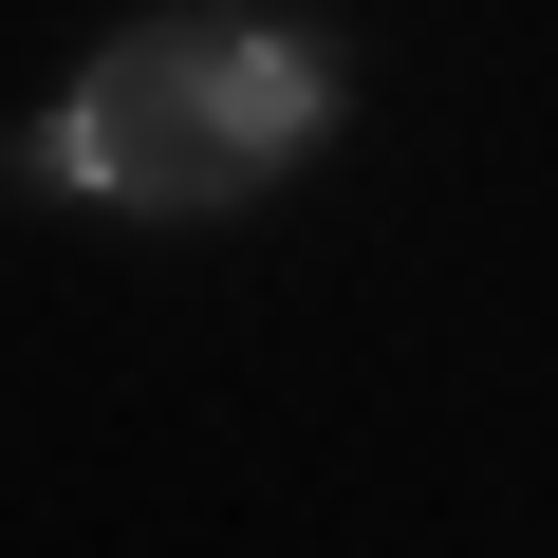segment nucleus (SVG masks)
<instances>
[{
	"mask_svg": "<svg viewBox=\"0 0 558 558\" xmlns=\"http://www.w3.org/2000/svg\"><path fill=\"white\" fill-rule=\"evenodd\" d=\"M317 131H336V38L242 20V0H168V20H131L57 94V131H20V168L38 186H94L131 223H223V205H260L279 168H299Z\"/></svg>",
	"mask_w": 558,
	"mask_h": 558,
	"instance_id": "nucleus-1",
	"label": "nucleus"
}]
</instances>
